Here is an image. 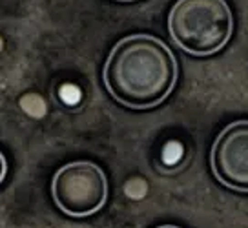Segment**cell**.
Wrapping results in <instances>:
<instances>
[{"mask_svg":"<svg viewBox=\"0 0 248 228\" xmlns=\"http://www.w3.org/2000/svg\"><path fill=\"white\" fill-rule=\"evenodd\" d=\"M177 61L171 49L154 35H130L109 51L102 80L119 104L148 110L161 104L177 82Z\"/></svg>","mask_w":248,"mask_h":228,"instance_id":"cell-1","label":"cell"},{"mask_svg":"<svg viewBox=\"0 0 248 228\" xmlns=\"http://www.w3.org/2000/svg\"><path fill=\"white\" fill-rule=\"evenodd\" d=\"M233 31L226 0H177L168 15V33L183 51L195 57L221 51Z\"/></svg>","mask_w":248,"mask_h":228,"instance_id":"cell-2","label":"cell"},{"mask_svg":"<svg viewBox=\"0 0 248 228\" xmlns=\"http://www.w3.org/2000/svg\"><path fill=\"white\" fill-rule=\"evenodd\" d=\"M51 196L59 210L71 217H86L101 210L108 197V179L101 166L75 161L57 170Z\"/></svg>","mask_w":248,"mask_h":228,"instance_id":"cell-3","label":"cell"},{"mask_svg":"<svg viewBox=\"0 0 248 228\" xmlns=\"http://www.w3.org/2000/svg\"><path fill=\"white\" fill-rule=\"evenodd\" d=\"M210 165L221 184L248 194V121H235L221 130L212 146Z\"/></svg>","mask_w":248,"mask_h":228,"instance_id":"cell-4","label":"cell"},{"mask_svg":"<svg viewBox=\"0 0 248 228\" xmlns=\"http://www.w3.org/2000/svg\"><path fill=\"white\" fill-rule=\"evenodd\" d=\"M6 173H8V163H6V157H4L2 152H0V184L6 179Z\"/></svg>","mask_w":248,"mask_h":228,"instance_id":"cell-5","label":"cell"},{"mask_svg":"<svg viewBox=\"0 0 248 228\" xmlns=\"http://www.w3.org/2000/svg\"><path fill=\"white\" fill-rule=\"evenodd\" d=\"M157 228H181V227H175V225H163V227H157Z\"/></svg>","mask_w":248,"mask_h":228,"instance_id":"cell-6","label":"cell"},{"mask_svg":"<svg viewBox=\"0 0 248 228\" xmlns=\"http://www.w3.org/2000/svg\"><path fill=\"white\" fill-rule=\"evenodd\" d=\"M119 2H133V0H119Z\"/></svg>","mask_w":248,"mask_h":228,"instance_id":"cell-7","label":"cell"}]
</instances>
